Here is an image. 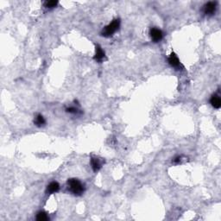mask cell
I'll list each match as a JSON object with an SVG mask.
<instances>
[{"instance_id": "cell-7", "label": "cell", "mask_w": 221, "mask_h": 221, "mask_svg": "<svg viewBox=\"0 0 221 221\" xmlns=\"http://www.w3.org/2000/svg\"><path fill=\"white\" fill-rule=\"evenodd\" d=\"M169 62L174 68H178L180 66V60L175 53H172L169 57Z\"/></svg>"}, {"instance_id": "cell-9", "label": "cell", "mask_w": 221, "mask_h": 221, "mask_svg": "<svg viewBox=\"0 0 221 221\" xmlns=\"http://www.w3.org/2000/svg\"><path fill=\"white\" fill-rule=\"evenodd\" d=\"M210 102H211V104H212V105H213L214 108H220L221 100L220 98L218 96V95H213V96H212L211 99H210Z\"/></svg>"}, {"instance_id": "cell-14", "label": "cell", "mask_w": 221, "mask_h": 221, "mask_svg": "<svg viewBox=\"0 0 221 221\" xmlns=\"http://www.w3.org/2000/svg\"><path fill=\"white\" fill-rule=\"evenodd\" d=\"M180 161H181V157H176V158H175V160H174V161L175 162V163H178V162H180Z\"/></svg>"}, {"instance_id": "cell-6", "label": "cell", "mask_w": 221, "mask_h": 221, "mask_svg": "<svg viewBox=\"0 0 221 221\" xmlns=\"http://www.w3.org/2000/svg\"><path fill=\"white\" fill-rule=\"evenodd\" d=\"M91 165H92V169L94 172H98L102 167V163L99 161V159H98L96 157L91 158Z\"/></svg>"}, {"instance_id": "cell-3", "label": "cell", "mask_w": 221, "mask_h": 221, "mask_svg": "<svg viewBox=\"0 0 221 221\" xmlns=\"http://www.w3.org/2000/svg\"><path fill=\"white\" fill-rule=\"evenodd\" d=\"M149 35H150V37L152 39L153 42H158L162 39L163 37V33L161 31V29L157 28H152L150 29L149 31Z\"/></svg>"}, {"instance_id": "cell-12", "label": "cell", "mask_w": 221, "mask_h": 221, "mask_svg": "<svg viewBox=\"0 0 221 221\" xmlns=\"http://www.w3.org/2000/svg\"><path fill=\"white\" fill-rule=\"evenodd\" d=\"M57 4H58V2L57 1H55V0H51V1H47V2H45V7H47V8H54V7H55L57 5Z\"/></svg>"}, {"instance_id": "cell-13", "label": "cell", "mask_w": 221, "mask_h": 221, "mask_svg": "<svg viewBox=\"0 0 221 221\" xmlns=\"http://www.w3.org/2000/svg\"><path fill=\"white\" fill-rule=\"evenodd\" d=\"M67 112L69 113H78V110L73 107H70V108L67 109Z\"/></svg>"}, {"instance_id": "cell-4", "label": "cell", "mask_w": 221, "mask_h": 221, "mask_svg": "<svg viewBox=\"0 0 221 221\" xmlns=\"http://www.w3.org/2000/svg\"><path fill=\"white\" fill-rule=\"evenodd\" d=\"M204 11L206 15L212 16L216 11V3L214 2H208L204 7Z\"/></svg>"}, {"instance_id": "cell-10", "label": "cell", "mask_w": 221, "mask_h": 221, "mask_svg": "<svg viewBox=\"0 0 221 221\" xmlns=\"http://www.w3.org/2000/svg\"><path fill=\"white\" fill-rule=\"evenodd\" d=\"M34 123H35V125H36V126L42 127V126H43V125L46 124V121H45L44 117H43L42 115L38 114V115L36 117V119L34 121Z\"/></svg>"}, {"instance_id": "cell-11", "label": "cell", "mask_w": 221, "mask_h": 221, "mask_svg": "<svg viewBox=\"0 0 221 221\" xmlns=\"http://www.w3.org/2000/svg\"><path fill=\"white\" fill-rule=\"evenodd\" d=\"M36 219L38 221H46V220H48V215H47V213H45V212H39V213H37V215H36Z\"/></svg>"}, {"instance_id": "cell-8", "label": "cell", "mask_w": 221, "mask_h": 221, "mask_svg": "<svg viewBox=\"0 0 221 221\" xmlns=\"http://www.w3.org/2000/svg\"><path fill=\"white\" fill-rule=\"evenodd\" d=\"M105 58V52L104 50L102 49L100 46H96V54H95V56H94V59L97 60V61H101Z\"/></svg>"}, {"instance_id": "cell-5", "label": "cell", "mask_w": 221, "mask_h": 221, "mask_svg": "<svg viewBox=\"0 0 221 221\" xmlns=\"http://www.w3.org/2000/svg\"><path fill=\"white\" fill-rule=\"evenodd\" d=\"M59 190H60V185L56 181H52L47 187V193H57Z\"/></svg>"}, {"instance_id": "cell-1", "label": "cell", "mask_w": 221, "mask_h": 221, "mask_svg": "<svg viewBox=\"0 0 221 221\" xmlns=\"http://www.w3.org/2000/svg\"><path fill=\"white\" fill-rule=\"evenodd\" d=\"M68 185L70 191L75 195H81L84 193V185L78 179H69Z\"/></svg>"}, {"instance_id": "cell-2", "label": "cell", "mask_w": 221, "mask_h": 221, "mask_svg": "<svg viewBox=\"0 0 221 221\" xmlns=\"http://www.w3.org/2000/svg\"><path fill=\"white\" fill-rule=\"evenodd\" d=\"M119 27H120V20L115 19L103 29L101 34H102V36H105V37L112 36L119 29Z\"/></svg>"}]
</instances>
